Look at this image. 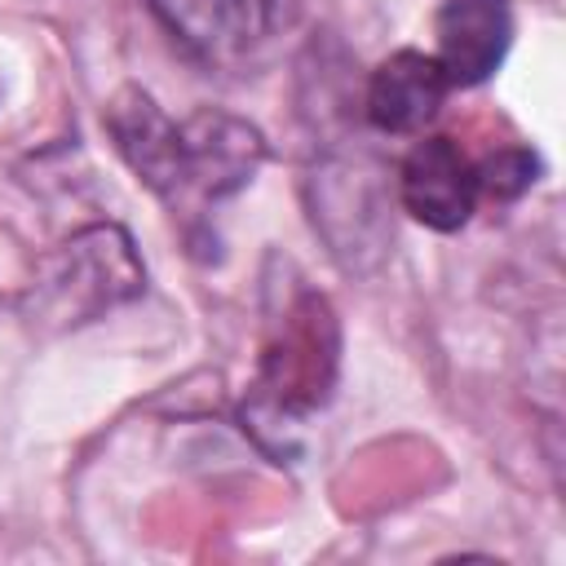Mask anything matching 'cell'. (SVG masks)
Instances as JSON below:
<instances>
[{
	"mask_svg": "<svg viewBox=\"0 0 566 566\" xmlns=\"http://www.w3.org/2000/svg\"><path fill=\"white\" fill-rule=\"evenodd\" d=\"M535 181H539V155L531 146H504L478 164V190L482 199H495V203L522 199Z\"/></svg>",
	"mask_w": 566,
	"mask_h": 566,
	"instance_id": "9c48e42d",
	"label": "cell"
},
{
	"mask_svg": "<svg viewBox=\"0 0 566 566\" xmlns=\"http://www.w3.org/2000/svg\"><path fill=\"white\" fill-rule=\"evenodd\" d=\"M336 376H340L336 310L318 287L292 283L279 296L274 314L265 318L256 380L239 407L243 433H252V442L279 464L292 460L301 451L296 433L314 411L332 402Z\"/></svg>",
	"mask_w": 566,
	"mask_h": 566,
	"instance_id": "6da1fadb",
	"label": "cell"
},
{
	"mask_svg": "<svg viewBox=\"0 0 566 566\" xmlns=\"http://www.w3.org/2000/svg\"><path fill=\"white\" fill-rule=\"evenodd\" d=\"M394 195L402 203V212L438 234H455L469 226V217L478 212V164L460 150V142L433 133L420 137L394 172Z\"/></svg>",
	"mask_w": 566,
	"mask_h": 566,
	"instance_id": "8992f818",
	"label": "cell"
},
{
	"mask_svg": "<svg viewBox=\"0 0 566 566\" xmlns=\"http://www.w3.org/2000/svg\"><path fill=\"white\" fill-rule=\"evenodd\" d=\"M447 93H451V80L433 53L398 49L367 75L363 119L385 137H407V133H420L442 111Z\"/></svg>",
	"mask_w": 566,
	"mask_h": 566,
	"instance_id": "ba28073f",
	"label": "cell"
},
{
	"mask_svg": "<svg viewBox=\"0 0 566 566\" xmlns=\"http://www.w3.org/2000/svg\"><path fill=\"white\" fill-rule=\"evenodd\" d=\"M168 40L203 71L248 75L296 27V0H146Z\"/></svg>",
	"mask_w": 566,
	"mask_h": 566,
	"instance_id": "5b68a950",
	"label": "cell"
},
{
	"mask_svg": "<svg viewBox=\"0 0 566 566\" xmlns=\"http://www.w3.org/2000/svg\"><path fill=\"white\" fill-rule=\"evenodd\" d=\"M177 124H181L177 168H172V186L159 203L195 239L199 230H208L212 212L226 199H234L239 190H248L256 181V172L265 164V137L256 124H248L230 111H212V106H199L195 115H186Z\"/></svg>",
	"mask_w": 566,
	"mask_h": 566,
	"instance_id": "3957f363",
	"label": "cell"
},
{
	"mask_svg": "<svg viewBox=\"0 0 566 566\" xmlns=\"http://www.w3.org/2000/svg\"><path fill=\"white\" fill-rule=\"evenodd\" d=\"M305 208L314 221V234L327 243L332 261L345 274H371L389 243H394V221H389V172L354 150V155H323L314 159L305 177Z\"/></svg>",
	"mask_w": 566,
	"mask_h": 566,
	"instance_id": "277c9868",
	"label": "cell"
},
{
	"mask_svg": "<svg viewBox=\"0 0 566 566\" xmlns=\"http://www.w3.org/2000/svg\"><path fill=\"white\" fill-rule=\"evenodd\" d=\"M433 35L451 88H478L513 49V0H442Z\"/></svg>",
	"mask_w": 566,
	"mask_h": 566,
	"instance_id": "52a82bcc",
	"label": "cell"
},
{
	"mask_svg": "<svg viewBox=\"0 0 566 566\" xmlns=\"http://www.w3.org/2000/svg\"><path fill=\"white\" fill-rule=\"evenodd\" d=\"M146 292V261L115 221H93L49 248L22 287V318L35 332H75Z\"/></svg>",
	"mask_w": 566,
	"mask_h": 566,
	"instance_id": "7a4b0ae2",
	"label": "cell"
}]
</instances>
